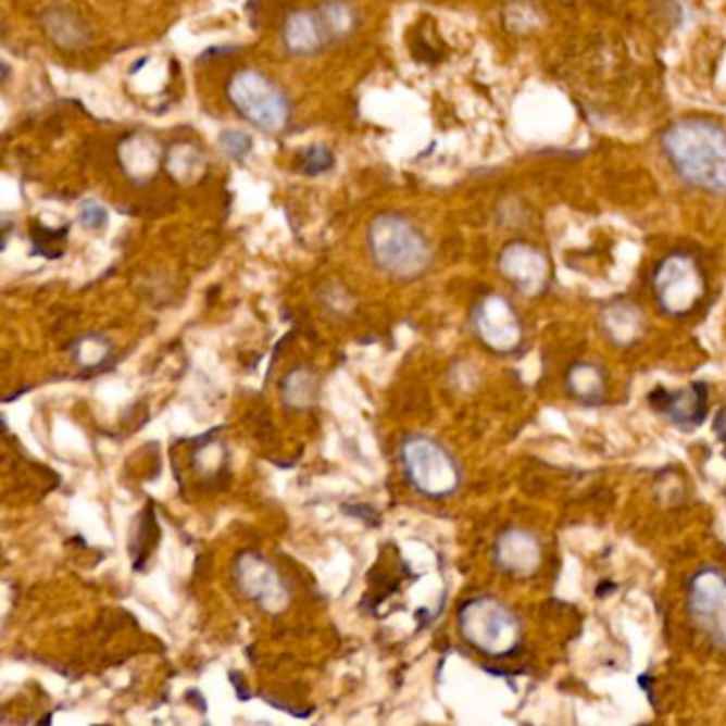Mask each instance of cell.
<instances>
[{"label":"cell","mask_w":726,"mask_h":726,"mask_svg":"<svg viewBox=\"0 0 726 726\" xmlns=\"http://www.w3.org/2000/svg\"><path fill=\"white\" fill-rule=\"evenodd\" d=\"M228 99L250 124L264 133H277L288 124V99L259 71L237 73L228 86Z\"/></svg>","instance_id":"5b68a950"},{"label":"cell","mask_w":726,"mask_h":726,"mask_svg":"<svg viewBox=\"0 0 726 726\" xmlns=\"http://www.w3.org/2000/svg\"><path fill=\"white\" fill-rule=\"evenodd\" d=\"M477 337L495 352L510 354L522 343V324L518 313L503 297H486L473 312Z\"/></svg>","instance_id":"ba28073f"},{"label":"cell","mask_w":726,"mask_h":726,"mask_svg":"<svg viewBox=\"0 0 726 726\" xmlns=\"http://www.w3.org/2000/svg\"><path fill=\"white\" fill-rule=\"evenodd\" d=\"M203 168H205V162L195 146L177 143L168 154V171L173 173V177H177L184 184L201 177Z\"/></svg>","instance_id":"ac0fdd59"},{"label":"cell","mask_w":726,"mask_h":726,"mask_svg":"<svg viewBox=\"0 0 726 726\" xmlns=\"http://www.w3.org/2000/svg\"><path fill=\"white\" fill-rule=\"evenodd\" d=\"M46 22H53V24H60L62 28H48L50 37L53 41L66 46V48H73L77 43L84 41V28L77 20H73L68 13L64 11H50L46 15Z\"/></svg>","instance_id":"d6986e66"},{"label":"cell","mask_w":726,"mask_h":726,"mask_svg":"<svg viewBox=\"0 0 726 726\" xmlns=\"http://www.w3.org/2000/svg\"><path fill=\"white\" fill-rule=\"evenodd\" d=\"M652 408L681 428H697L708 415V388L692 384L681 390L659 388L650 397Z\"/></svg>","instance_id":"8fae6325"},{"label":"cell","mask_w":726,"mask_h":726,"mask_svg":"<svg viewBox=\"0 0 726 726\" xmlns=\"http://www.w3.org/2000/svg\"><path fill=\"white\" fill-rule=\"evenodd\" d=\"M79 222L90 230H99L107 224V209L95 201L84 203V208L79 211Z\"/></svg>","instance_id":"d4e9b609"},{"label":"cell","mask_w":726,"mask_h":726,"mask_svg":"<svg viewBox=\"0 0 726 726\" xmlns=\"http://www.w3.org/2000/svg\"><path fill=\"white\" fill-rule=\"evenodd\" d=\"M333 41L322 11H299L286 20L284 43L288 52L313 55Z\"/></svg>","instance_id":"4fadbf2b"},{"label":"cell","mask_w":726,"mask_h":726,"mask_svg":"<svg viewBox=\"0 0 726 726\" xmlns=\"http://www.w3.org/2000/svg\"><path fill=\"white\" fill-rule=\"evenodd\" d=\"M499 266L520 292L528 297L539 295L548 284V260L539 250L526 243L508 246L501 254Z\"/></svg>","instance_id":"30bf717a"},{"label":"cell","mask_w":726,"mask_h":726,"mask_svg":"<svg viewBox=\"0 0 726 726\" xmlns=\"http://www.w3.org/2000/svg\"><path fill=\"white\" fill-rule=\"evenodd\" d=\"M677 173L692 186L726 192V135L703 120L677 122L663 139Z\"/></svg>","instance_id":"6da1fadb"},{"label":"cell","mask_w":726,"mask_h":726,"mask_svg":"<svg viewBox=\"0 0 726 726\" xmlns=\"http://www.w3.org/2000/svg\"><path fill=\"white\" fill-rule=\"evenodd\" d=\"M235 577L239 590L266 612H279L288 603V592L281 577L260 554H241L237 561Z\"/></svg>","instance_id":"9c48e42d"},{"label":"cell","mask_w":726,"mask_h":726,"mask_svg":"<svg viewBox=\"0 0 726 726\" xmlns=\"http://www.w3.org/2000/svg\"><path fill=\"white\" fill-rule=\"evenodd\" d=\"M569 392L584 403H599L605 392V375L599 366L590 363H579L571 366L567 375Z\"/></svg>","instance_id":"2e32d148"},{"label":"cell","mask_w":726,"mask_h":726,"mask_svg":"<svg viewBox=\"0 0 726 726\" xmlns=\"http://www.w3.org/2000/svg\"><path fill=\"white\" fill-rule=\"evenodd\" d=\"M346 514L356 516V518L366 520L368 524H377V522H375V520H377V514H375L368 505H359V508H354V510L346 508Z\"/></svg>","instance_id":"484cf974"},{"label":"cell","mask_w":726,"mask_h":726,"mask_svg":"<svg viewBox=\"0 0 726 726\" xmlns=\"http://www.w3.org/2000/svg\"><path fill=\"white\" fill-rule=\"evenodd\" d=\"M320 11H322V15H324V20H326V24H328V30H330V35H333V41L346 37V35L354 28V24H356L354 11H352L346 2L335 0V2H328L326 7H322Z\"/></svg>","instance_id":"44dd1931"},{"label":"cell","mask_w":726,"mask_h":726,"mask_svg":"<svg viewBox=\"0 0 726 726\" xmlns=\"http://www.w3.org/2000/svg\"><path fill=\"white\" fill-rule=\"evenodd\" d=\"M220 148L235 160H243L252 152V139L241 130H224L220 135Z\"/></svg>","instance_id":"cb8c5ba5"},{"label":"cell","mask_w":726,"mask_h":726,"mask_svg":"<svg viewBox=\"0 0 726 726\" xmlns=\"http://www.w3.org/2000/svg\"><path fill=\"white\" fill-rule=\"evenodd\" d=\"M401 463L408 481L424 497L446 499L461 486V468L456 461L430 437H408L401 446Z\"/></svg>","instance_id":"277c9868"},{"label":"cell","mask_w":726,"mask_h":726,"mask_svg":"<svg viewBox=\"0 0 726 726\" xmlns=\"http://www.w3.org/2000/svg\"><path fill=\"white\" fill-rule=\"evenodd\" d=\"M368 250L379 268L401 279H414L430 264L426 239L399 213H381L371 222Z\"/></svg>","instance_id":"7a4b0ae2"},{"label":"cell","mask_w":726,"mask_h":726,"mask_svg":"<svg viewBox=\"0 0 726 726\" xmlns=\"http://www.w3.org/2000/svg\"><path fill=\"white\" fill-rule=\"evenodd\" d=\"M714 430H716V435L723 439L726 443V408L725 410H721L718 412V415H716V422H714Z\"/></svg>","instance_id":"4316f807"},{"label":"cell","mask_w":726,"mask_h":726,"mask_svg":"<svg viewBox=\"0 0 726 726\" xmlns=\"http://www.w3.org/2000/svg\"><path fill=\"white\" fill-rule=\"evenodd\" d=\"M333 166H335V157L326 146H312L299 157V171L310 177L328 173Z\"/></svg>","instance_id":"603a6c76"},{"label":"cell","mask_w":726,"mask_h":726,"mask_svg":"<svg viewBox=\"0 0 726 726\" xmlns=\"http://www.w3.org/2000/svg\"><path fill=\"white\" fill-rule=\"evenodd\" d=\"M688 610L694 624L726 650V575L723 571H699L690 579Z\"/></svg>","instance_id":"52a82bcc"},{"label":"cell","mask_w":726,"mask_h":726,"mask_svg":"<svg viewBox=\"0 0 726 726\" xmlns=\"http://www.w3.org/2000/svg\"><path fill=\"white\" fill-rule=\"evenodd\" d=\"M703 275L694 259L675 254L663 260L654 273V295L669 315L681 317L692 312L703 297Z\"/></svg>","instance_id":"8992f818"},{"label":"cell","mask_w":726,"mask_h":726,"mask_svg":"<svg viewBox=\"0 0 726 726\" xmlns=\"http://www.w3.org/2000/svg\"><path fill=\"white\" fill-rule=\"evenodd\" d=\"M495 561L510 575L530 577L541 565V546L528 530L510 528L497 539Z\"/></svg>","instance_id":"7c38bea8"},{"label":"cell","mask_w":726,"mask_h":726,"mask_svg":"<svg viewBox=\"0 0 726 726\" xmlns=\"http://www.w3.org/2000/svg\"><path fill=\"white\" fill-rule=\"evenodd\" d=\"M158 157L160 150L157 141L143 135L126 139L120 148V160L124 171L137 182H148L157 173Z\"/></svg>","instance_id":"5bb4252c"},{"label":"cell","mask_w":726,"mask_h":726,"mask_svg":"<svg viewBox=\"0 0 726 726\" xmlns=\"http://www.w3.org/2000/svg\"><path fill=\"white\" fill-rule=\"evenodd\" d=\"M603 328L616 346H633L643 333V317L630 303H614L603 312Z\"/></svg>","instance_id":"9a60e30c"},{"label":"cell","mask_w":726,"mask_h":726,"mask_svg":"<svg viewBox=\"0 0 726 726\" xmlns=\"http://www.w3.org/2000/svg\"><path fill=\"white\" fill-rule=\"evenodd\" d=\"M315 397H317V384L312 371H308L305 366L292 371L281 384V399L292 410L310 408L315 403Z\"/></svg>","instance_id":"e0dca14e"},{"label":"cell","mask_w":726,"mask_h":726,"mask_svg":"<svg viewBox=\"0 0 726 726\" xmlns=\"http://www.w3.org/2000/svg\"><path fill=\"white\" fill-rule=\"evenodd\" d=\"M68 235V228L52 230L41 224L33 226V250L35 254H41L46 259H58L64 252V239Z\"/></svg>","instance_id":"ffe728a7"},{"label":"cell","mask_w":726,"mask_h":726,"mask_svg":"<svg viewBox=\"0 0 726 726\" xmlns=\"http://www.w3.org/2000/svg\"><path fill=\"white\" fill-rule=\"evenodd\" d=\"M459 628L465 641L488 656H510L522 643L520 618L492 597H475L459 612Z\"/></svg>","instance_id":"3957f363"},{"label":"cell","mask_w":726,"mask_h":726,"mask_svg":"<svg viewBox=\"0 0 726 726\" xmlns=\"http://www.w3.org/2000/svg\"><path fill=\"white\" fill-rule=\"evenodd\" d=\"M73 356L75 361L86 366V368H92V366H101V364L107 363V359L111 356L109 352V343L103 337H84L75 350H73Z\"/></svg>","instance_id":"7402d4cb"}]
</instances>
